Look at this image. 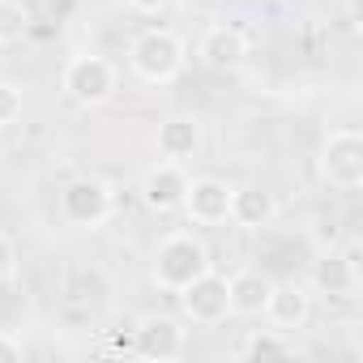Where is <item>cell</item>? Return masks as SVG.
I'll return each instance as SVG.
<instances>
[{
    "instance_id": "1",
    "label": "cell",
    "mask_w": 363,
    "mask_h": 363,
    "mask_svg": "<svg viewBox=\"0 0 363 363\" xmlns=\"http://www.w3.org/2000/svg\"><path fill=\"white\" fill-rule=\"evenodd\" d=\"M206 269H214L210 248L197 231H167L154 244V261H150V278L158 291L175 295L179 286H189L193 278H201Z\"/></svg>"
},
{
    "instance_id": "16",
    "label": "cell",
    "mask_w": 363,
    "mask_h": 363,
    "mask_svg": "<svg viewBox=\"0 0 363 363\" xmlns=\"http://www.w3.org/2000/svg\"><path fill=\"white\" fill-rule=\"evenodd\" d=\"M235 354H240V359H291V354H295V342H291L282 329H257V333H248V337L240 342Z\"/></svg>"
},
{
    "instance_id": "8",
    "label": "cell",
    "mask_w": 363,
    "mask_h": 363,
    "mask_svg": "<svg viewBox=\"0 0 363 363\" xmlns=\"http://www.w3.org/2000/svg\"><path fill=\"white\" fill-rule=\"evenodd\" d=\"M308 286L316 295H329V299H359V286H363V274H359V244L350 240L342 252L329 248L312 261V278Z\"/></svg>"
},
{
    "instance_id": "10",
    "label": "cell",
    "mask_w": 363,
    "mask_h": 363,
    "mask_svg": "<svg viewBox=\"0 0 363 363\" xmlns=\"http://www.w3.org/2000/svg\"><path fill=\"white\" fill-rule=\"evenodd\" d=\"M189 179H193V175L179 167V162L158 158L154 167L141 171V184H137L141 206L154 210V214H179V206H184V193H189Z\"/></svg>"
},
{
    "instance_id": "3",
    "label": "cell",
    "mask_w": 363,
    "mask_h": 363,
    "mask_svg": "<svg viewBox=\"0 0 363 363\" xmlns=\"http://www.w3.org/2000/svg\"><path fill=\"white\" fill-rule=\"evenodd\" d=\"M116 214V189L103 175H77L60 189V218L77 231H99Z\"/></svg>"
},
{
    "instance_id": "6",
    "label": "cell",
    "mask_w": 363,
    "mask_h": 363,
    "mask_svg": "<svg viewBox=\"0 0 363 363\" xmlns=\"http://www.w3.org/2000/svg\"><path fill=\"white\" fill-rule=\"evenodd\" d=\"M179 299V316L184 325H201V329H214L231 316V303H227V274L218 269H206L201 278H193L189 286L175 291Z\"/></svg>"
},
{
    "instance_id": "4",
    "label": "cell",
    "mask_w": 363,
    "mask_h": 363,
    "mask_svg": "<svg viewBox=\"0 0 363 363\" xmlns=\"http://www.w3.org/2000/svg\"><path fill=\"white\" fill-rule=\"evenodd\" d=\"M116 86H120V69H116L107 56H99V52L73 56V60L65 65V73H60L65 99L77 103V107H103V103L116 94Z\"/></svg>"
},
{
    "instance_id": "11",
    "label": "cell",
    "mask_w": 363,
    "mask_h": 363,
    "mask_svg": "<svg viewBox=\"0 0 363 363\" xmlns=\"http://www.w3.org/2000/svg\"><path fill=\"white\" fill-rule=\"evenodd\" d=\"M154 145H158V158L167 162H179V167H189L201 150H206V124L189 111H179V116H167L154 133Z\"/></svg>"
},
{
    "instance_id": "2",
    "label": "cell",
    "mask_w": 363,
    "mask_h": 363,
    "mask_svg": "<svg viewBox=\"0 0 363 363\" xmlns=\"http://www.w3.org/2000/svg\"><path fill=\"white\" fill-rule=\"evenodd\" d=\"M189 65V48L175 30L167 26H150L128 43V69L145 82V86H171Z\"/></svg>"
},
{
    "instance_id": "20",
    "label": "cell",
    "mask_w": 363,
    "mask_h": 363,
    "mask_svg": "<svg viewBox=\"0 0 363 363\" xmlns=\"http://www.w3.org/2000/svg\"><path fill=\"white\" fill-rule=\"evenodd\" d=\"M26 359V342L9 329H0V363H22Z\"/></svg>"
},
{
    "instance_id": "14",
    "label": "cell",
    "mask_w": 363,
    "mask_h": 363,
    "mask_svg": "<svg viewBox=\"0 0 363 363\" xmlns=\"http://www.w3.org/2000/svg\"><path fill=\"white\" fill-rule=\"evenodd\" d=\"M274 218H278V201L269 189H261V184L231 189V218L227 223H235L244 231H265Z\"/></svg>"
},
{
    "instance_id": "12",
    "label": "cell",
    "mask_w": 363,
    "mask_h": 363,
    "mask_svg": "<svg viewBox=\"0 0 363 363\" xmlns=\"http://www.w3.org/2000/svg\"><path fill=\"white\" fill-rule=\"evenodd\" d=\"M197 60L206 69H214V73H231V69H240L248 60V35L240 26H231V22H214L197 39Z\"/></svg>"
},
{
    "instance_id": "5",
    "label": "cell",
    "mask_w": 363,
    "mask_h": 363,
    "mask_svg": "<svg viewBox=\"0 0 363 363\" xmlns=\"http://www.w3.org/2000/svg\"><path fill=\"white\" fill-rule=\"evenodd\" d=\"M320 179L333 193H359L363 189V133L359 128H333L320 141Z\"/></svg>"
},
{
    "instance_id": "18",
    "label": "cell",
    "mask_w": 363,
    "mask_h": 363,
    "mask_svg": "<svg viewBox=\"0 0 363 363\" xmlns=\"http://www.w3.org/2000/svg\"><path fill=\"white\" fill-rule=\"evenodd\" d=\"M22 107H26V94H22V86H18V82H0V128L18 124Z\"/></svg>"
},
{
    "instance_id": "15",
    "label": "cell",
    "mask_w": 363,
    "mask_h": 363,
    "mask_svg": "<svg viewBox=\"0 0 363 363\" xmlns=\"http://www.w3.org/2000/svg\"><path fill=\"white\" fill-rule=\"evenodd\" d=\"M269 286H274V278L265 269H235V274H227L231 316H261L265 299H269Z\"/></svg>"
},
{
    "instance_id": "7",
    "label": "cell",
    "mask_w": 363,
    "mask_h": 363,
    "mask_svg": "<svg viewBox=\"0 0 363 363\" xmlns=\"http://www.w3.org/2000/svg\"><path fill=\"white\" fill-rule=\"evenodd\" d=\"M133 350L141 359H154V363H175L184 359L189 350V329H184V316H171V312H150L137 320L133 329Z\"/></svg>"
},
{
    "instance_id": "13",
    "label": "cell",
    "mask_w": 363,
    "mask_h": 363,
    "mask_svg": "<svg viewBox=\"0 0 363 363\" xmlns=\"http://www.w3.org/2000/svg\"><path fill=\"white\" fill-rule=\"evenodd\" d=\"M261 316L269 320V329H282V333L303 329L312 320V286H303V282H274Z\"/></svg>"
},
{
    "instance_id": "17",
    "label": "cell",
    "mask_w": 363,
    "mask_h": 363,
    "mask_svg": "<svg viewBox=\"0 0 363 363\" xmlns=\"http://www.w3.org/2000/svg\"><path fill=\"white\" fill-rule=\"evenodd\" d=\"M26 30H30V9L22 0H0V48L22 43Z\"/></svg>"
},
{
    "instance_id": "9",
    "label": "cell",
    "mask_w": 363,
    "mask_h": 363,
    "mask_svg": "<svg viewBox=\"0 0 363 363\" xmlns=\"http://www.w3.org/2000/svg\"><path fill=\"white\" fill-rule=\"evenodd\" d=\"M231 189L235 184H227L223 175H193L179 214L189 218V227H223L231 218Z\"/></svg>"
},
{
    "instance_id": "22",
    "label": "cell",
    "mask_w": 363,
    "mask_h": 363,
    "mask_svg": "<svg viewBox=\"0 0 363 363\" xmlns=\"http://www.w3.org/2000/svg\"><path fill=\"white\" fill-rule=\"evenodd\" d=\"M265 5H282V0H265Z\"/></svg>"
},
{
    "instance_id": "19",
    "label": "cell",
    "mask_w": 363,
    "mask_h": 363,
    "mask_svg": "<svg viewBox=\"0 0 363 363\" xmlns=\"http://www.w3.org/2000/svg\"><path fill=\"white\" fill-rule=\"evenodd\" d=\"M13 274H18V244H13V235L0 231V282H9Z\"/></svg>"
},
{
    "instance_id": "21",
    "label": "cell",
    "mask_w": 363,
    "mask_h": 363,
    "mask_svg": "<svg viewBox=\"0 0 363 363\" xmlns=\"http://www.w3.org/2000/svg\"><path fill=\"white\" fill-rule=\"evenodd\" d=\"M124 5L133 9V13H141V18H154V13H162L171 0H124Z\"/></svg>"
}]
</instances>
